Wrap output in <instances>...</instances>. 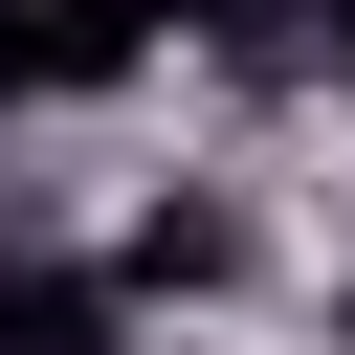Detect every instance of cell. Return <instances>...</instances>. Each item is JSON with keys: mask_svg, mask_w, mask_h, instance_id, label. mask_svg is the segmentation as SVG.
<instances>
[{"mask_svg": "<svg viewBox=\"0 0 355 355\" xmlns=\"http://www.w3.org/2000/svg\"><path fill=\"white\" fill-rule=\"evenodd\" d=\"M111 266H44V244H0V355H111Z\"/></svg>", "mask_w": 355, "mask_h": 355, "instance_id": "1", "label": "cell"}, {"mask_svg": "<svg viewBox=\"0 0 355 355\" xmlns=\"http://www.w3.org/2000/svg\"><path fill=\"white\" fill-rule=\"evenodd\" d=\"M111 288H244V222H222V200H155V222L111 244Z\"/></svg>", "mask_w": 355, "mask_h": 355, "instance_id": "2", "label": "cell"}, {"mask_svg": "<svg viewBox=\"0 0 355 355\" xmlns=\"http://www.w3.org/2000/svg\"><path fill=\"white\" fill-rule=\"evenodd\" d=\"M311 67H355V0H311Z\"/></svg>", "mask_w": 355, "mask_h": 355, "instance_id": "3", "label": "cell"}, {"mask_svg": "<svg viewBox=\"0 0 355 355\" xmlns=\"http://www.w3.org/2000/svg\"><path fill=\"white\" fill-rule=\"evenodd\" d=\"M333 355H355V288H333Z\"/></svg>", "mask_w": 355, "mask_h": 355, "instance_id": "4", "label": "cell"}]
</instances>
